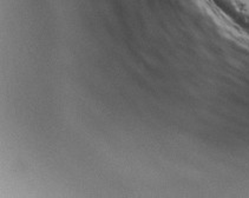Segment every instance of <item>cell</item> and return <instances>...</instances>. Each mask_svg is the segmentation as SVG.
<instances>
[{
  "mask_svg": "<svg viewBox=\"0 0 249 198\" xmlns=\"http://www.w3.org/2000/svg\"><path fill=\"white\" fill-rule=\"evenodd\" d=\"M218 7L249 31V0H213Z\"/></svg>",
  "mask_w": 249,
  "mask_h": 198,
  "instance_id": "6da1fadb",
  "label": "cell"
}]
</instances>
